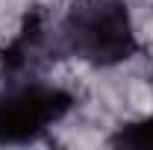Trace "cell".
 Instances as JSON below:
<instances>
[{"instance_id":"1","label":"cell","mask_w":153,"mask_h":150,"mask_svg":"<svg viewBox=\"0 0 153 150\" xmlns=\"http://www.w3.org/2000/svg\"><path fill=\"white\" fill-rule=\"evenodd\" d=\"M59 36L74 56L91 65H118L135 50L130 12L121 0H74Z\"/></svg>"},{"instance_id":"2","label":"cell","mask_w":153,"mask_h":150,"mask_svg":"<svg viewBox=\"0 0 153 150\" xmlns=\"http://www.w3.org/2000/svg\"><path fill=\"white\" fill-rule=\"evenodd\" d=\"M74 97L41 79H15L0 94V141H30L71 112Z\"/></svg>"},{"instance_id":"3","label":"cell","mask_w":153,"mask_h":150,"mask_svg":"<svg viewBox=\"0 0 153 150\" xmlns=\"http://www.w3.org/2000/svg\"><path fill=\"white\" fill-rule=\"evenodd\" d=\"M44 50H47V27H44V18L41 15H33L27 18L24 30H21L15 41L6 47V56H3V68L9 74H27L33 71L38 62L44 59Z\"/></svg>"},{"instance_id":"4","label":"cell","mask_w":153,"mask_h":150,"mask_svg":"<svg viewBox=\"0 0 153 150\" xmlns=\"http://www.w3.org/2000/svg\"><path fill=\"white\" fill-rule=\"evenodd\" d=\"M115 141L127 144V147H153V115L138 121V124H130L127 130H121Z\"/></svg>"}]
</instances>
